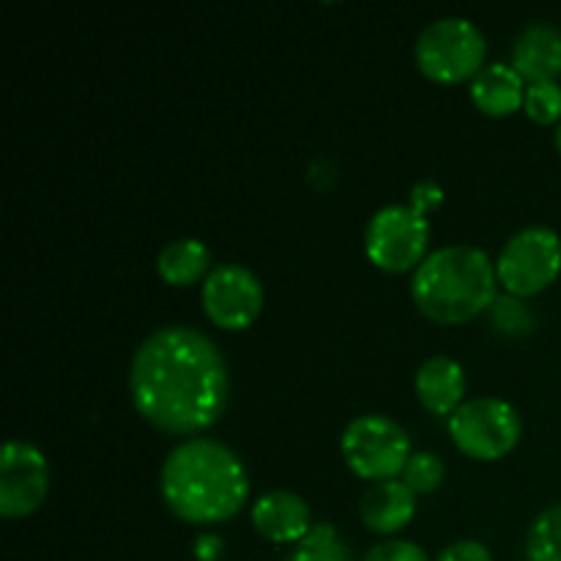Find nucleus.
I'll return each mask as SVG.
<instances>
[{
	"label": "nucleus",
	"instance_id": "f257e3e1",
	"mask_svg": "<svg viewBox=\"0 0 561 561\" xmlns=\"http://www.w3.org/2000/svg\"><path fill=\"white\" fill-rule=\"evenodd\" d=\"M129 389L135 409L153 427L195 436L211 427L228 405V362L217 343L197 329L162 327L137 348Z\"/></svg>",
	"mask_w": 561,
	"mask_h": 561
},
{
	"label": "nucleus",
	"instance_id": "f03ea898",
	"mask_svg": "<svg viewBox=\"0 0 561 561\" xmlns=\"http://www.w3.org/2000/svg\"><path fill=\"white\" fill-rule=\"evenodd\" d=\"M250 477L244 463L217 438H186L162 466V499L186 524H219L244 507Z\"/></svg>",
	"mask_w": 561,
	"mask_h": 561
},
{
	"label": "nucleus",
	"instance_id": "7ed1b4c3",
	"mask_svg": "<svg viewBox=\"0 0 561 561\" xmlns=\"http://www.w3.org/2000/svg\"><path fill=\"white\" fill-rule=\"evenodd\" d=\"M496 263L485 250L449 244L431 252L411 279V296L438 323H466L496 301Z\"/></svg>",
	"mask_w": 561,
	"mask_h": 561
},
{
	"label": "nucleus",
	"instance_id": "20e7f679",
	"mask_svg": "<svg viewBox=\"0 0 561 561\" xmlns=\"http://www.w3.org/2000/svg\"><path fill=\"white\" fill-rule=\"evenodd\" d=\"M414 55L431 80L460 82L485 66V36L466 16H442L420 33Z\"/></svg>",
	"mask_w": 561,
	"mask_h": 561
},
{
	"label": "nucleus",
	"instance_id": "39448f33",
	"mask_svg": "<svg viewBox=\"0 0 561 561\" xmlns=\"http://www.w3.org/2000/svg\"><path fill=\"white\" fill-rule=\"evenodd\" d=\"M411 455L409 433L383 414L356 416L343 433V458L362 480H394Z\"/></svg>",
	"mask_w": 561,
	"mask_h": 561
},
{
	"label": "nucleus",
	"instance_id": "423d86ee",
	"mask_svg": "<svg viewBox=\"0 0 561 561\" xmlns=\"http://www.w3.org/2000/svg\"><path fill=\"white\" fill-rule=\"evenodd\" d=\"M524 422L515 405L499 398L466 400L449 416V436L455 447L474 460L504 458L520 442Z\"/></svg>",
	"mask_w": 561,
	"mask_h": 561
},
{
	"label": "nucleus",
	"instance_id": "0eeeda50",
	"mask_svg": "<svg viewBox=\"0 0 561 561\" xmlns=\"http://www.w3.org/2000/svg\"><path fill=\"white\" fill-rule=\"evenodd\" d=\"M561 272V239L553 228L546 225H531L518 230L513 239L504 244L502 255L496 261L499 283L507 288V294L526 299L548 285Z\"/></svg>",
	"mask_w": 561,
	"mask_h": 561
},
{
	"label": "nucleus",
	"instance_id": "6e6552de",
	"mask_svg": "<svg viewBox=\"0 0 561 561\" xmlns=\"http://www.w3.org/2000/svg\"><path fill=\"white\" fill-rule=\"evenodd\" d=\"M427 241H431V225L425 214L414 206H392L378 208L370 217L365 230L367 257L383 272H409L420 268L425 261Z\"/></svg>",
	"mask_w": 561,
	"mask_h": 561
},
{
	"label": "nucleus",
	"instance_id": "1a4fd4ad",
	"mask_svg": "<svg viewBox=\"0 0 561 561\" xmlns=\"http://www.w3.org/2000/svg\"><path fill=\"white\" fill-rule=\"evenodd\" d=\"M203 310L219 329H247L263 310V285L241 263H219L203 283Z\"/></svg>",
	"mask_w": 561,
	"mask_h": 561
},
{
	"label": "nucleus",
	"instance_id": "9d476101",
	"mask_svg": "<svg viewBox=\"0 0 561 561\" xmlns=\"http://www.w3.org/2000/svg\"><path fill=\"white\" fill-rule=\"evenodd\" d=\"M49 471L42 449L27 442H9L0 458V515L22 518L47 499Z\"/></svg>",
	"mask_w": 561,
	"mask_h": 561
},
{
	"label": "nucleus",
	"instance_id": "9b49d317",
	"mask_svg": "<svg viewBox=\"0 0 561 561\" xmlns=\"http://www.w3.org/2000/svg\"><path fill=\"white\" fill-rule=\"evenodd\" d=\"M252 526L272 542H299L310 524V507L299 493L268 491L252 507Z\"/></svg>",
	"mask_w": 561,
	"mask_h": 561
},
{
	"label": "nucleus",
	"instance_id": "f8f14e48",
	"mask_svg": "<svg viewBox=\"0 0 561 561\" xmlns=\"http://www.w3.org/2000/svg\"><path fill=\"white\" fill-rule=\"evenodd\" d=\"M513 66L524 80L557 82L561 75V31L546 22L524 27L513 44Z\"/></svg>",
	"mask_w": 561,
	"mask_h": 561
},
{
	"label": "nucleus",
	"instance_id": "ddd939ff",
	"mask_svg": "<svg viewBox=\"0 0 561 561\" xmlns=\"http://www.w3.org/2000/svg\"><path fill=\"white\" fill-rule=\"evenodd\" d=\"M416 513V493L405 482L383 480L367 488L362 496L359 515L365 526L376 535H394L405 529Z\"/></svg>",
	"mask_w": 561,
	"mask_h": 561
},
{
	"label": "nucleus",
	"instance_id": "4468645a",
	"mask_svg": "<svg viewBox=\"0 0 561 561\" xmlns=\"http://www.w3.org/2000/svg\"><path fill=\"white\" fill-rule=\"evenodd\" d=\"M420 403L436 416H453L463 405L466 373L453 356H431L416 370Z\"/></svg>",
	"mask_w": 561,
	"mask_h": 561
},
{
	"label": "nucleus",
	"instance_id": "2eb2a0df",
	"mask_svg": "<svg viewBox=\"0 0 561 561\" xmlns=\"http://www.w3.org/2000/svg\"><path fill=\"white\" fill-rule=\"evenodd\" d=\"M526 80L507 64H485L471 77V99L488 115H510L524 107Z\"/></svg>",
	"mask_w": 561,
	"mask_h": 561
},
{
	"label": "nucleus",
	"instance_id": "dca6fc26",
	"mask_svg": "<svg viewBox=\"0 0 561 561\" xmlns=\"http://www.w3.org/2000/svg\"><path fill=\"white\" fill-rule=\"evenodd\" d=\"M157 268L164 283L184 288L211 268V250L201 239H175L159 252Z\"/></svg>",
	"mask_w": 561,
	"mask_h": 561
},
{
	"label": "nucleus",
	"instance_id": "f3484780",
	"mask_svg": "<svg viewBox=\"0 0 561 561\" xmlns=\"http://www.w3.org/2000/svg\"><path fill=\"white\" fill-rule=\"evenodd\" d=\"M288 561H354L345 537L332 524H312L288 553Z\"/></svg>",
	"mask_w": 561,
	"mask_h": 561
},
{
	"label": "nucleus",
	"instance_id": "a211bd4d",
	"mask_svg": "<svg viewBox=\"0 0 561 561\" xmlns=\"http://www.w3.org/2000/svg\"><path fill=\"white\" fill-rule=\"evenodd\" d=\"M526 559L561 561V504L542 510L526 537Z\"/></svg>",
	"mask_w": 561,
	"mask_h": 561
},
{
	"label": "nucleus",
	"instance_id": "6ab92c4d",
	"mask_svg": "<svg viewBox=\"0 0 561 561\" xmlns=\"http://www.w3.org/2000/svg\"><path fill=\"white\" fill-rule=\"evenodd\" d=\"M491 321L493 327L502 334H513V337H520V334H529L535 329V312L518 299V296H496V301L491 305Z\"/></svg>",
	"mask_w": 561,
	"mask_h": 561
},
{
	"label": "nucleus",
	"instance_id": "aec40b11",
	"mask_svg": "<svg viewBox=\"0 0 561 561\" xmlns=\"http://www.w3.org/2000/svg\"><path fill=\"white\" fill-rule=\"evenodd\" d=\"M526 115L537 124L561 121V85L559 82H531L524 99Z\"/></svg>",
	"mask_w": 561,
	"mask_h": 561
},
{
	"label": "nucleus",
	"instance_id": "412c9836",
	"mask_svg": "<svg viewBox=\"0 0 561 561\" xmlns=\"http://www.w3.org/2000/svg\"><path fill=\"white\" fill-rule=\"evenodd\" d=\"M444 480V463L433 453H414L403 469V482L414 493H433Z\"/></svg>",
	"mask_w": 561,
	"mask_h": 561
},
{
	"label": "nucleus",
	"instance_id": "4be33fe9",
	"mask_svg": "<svg viewBox=\"0 0 561 561\" xmlns=\"http://www.w3.org/2000/svg\"><path fill=\"white\" fill-rule=\"evenodd\" d=\"M365 561H431L427 553L422 551L416 542L409 540H387V542H378L367 551Z\"/></svg>",
	"mask_w": 561,
	"mask_h": 561
},
{
	"label": "nucleus",
	"instance_id": "5701e85b",
	"mask_svg": "<svg viewBox=\"0 0 561 561\" xmlns=\"http://www.w3.org/2000/svg\"><path fill=\"white\" fill-rule=\"evenodd\" d=\"M436 561H493V557L491 551H488V546H482V542L458 540L453 542V546L444 548Z\"/></svg>",
	"mask_w": 561,
	"mask_h": 561
},
{
	"label": "nucleus",
	"instance_id": "b1692460",
	"mask_svg": "<svg viewBox=\"0 0 561 561\" xmlns=\"http://www.w3.org/2000/svg\"><path fill=\"white\" fill-rule=\"evenodd\" d=\"M442 197H444L442 186H438L433 179H425L420 181V184L411 186V206H414L420 214H427L431 208H436L438 203H442Z\"/></svg>",
	"mask_w": 561,
	"mask_h": 561
},
{
	"label": "nucleus",
	"instance_id": "393cba45",
	"mask_svg": "<svg viewBox=\"0 0 561 561\" xmlns=\"http://www.w3.org/2000/svg\"><path fill=\"white\" fill-rule=\"evenodd\" d=\"M197 561H217L222 557V540L217 535H201L195 540Z\"/></svg>",
	"mask_w": 561,
	"mask_h": 561
},
{
	"label": "nucleus",
	"instance_id": "a878e982",
	"mask_svg": "<svg viewBox=\"0 0 561 561\" xmlns=\"http://www.w3.org/2000/svg\"><path fill=\"white\" fill-rule=\"evenodd\" d=\"M557 148H559V153H561V121H559V129H557Z\"/></svg>",
	"mask_w": 561,
	"mask_h": 561
}]
</instances>
